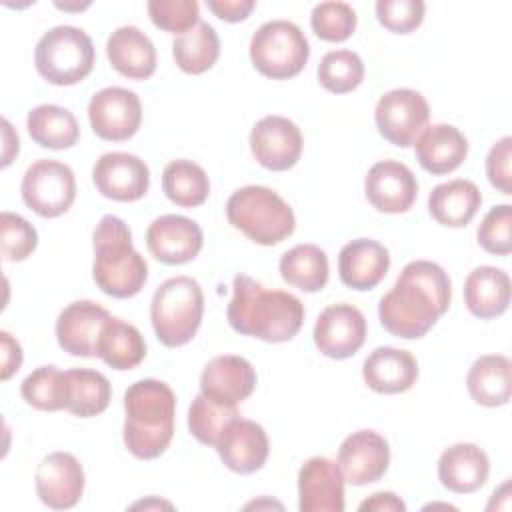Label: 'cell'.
<instances>
[{
  "label": "cell",
  "mask_w": 512,
  "mask_h": 512,
  "mask_svg": "<svg viewBox=\"0 0 512 512\" xmlns=\"http://www.w3.org/2000/svg\"><path fill=\"white\" fill-rule=\"evenodd\" d=\"M452 298L450 278L430 260L408 262L390 292L380 298L382 326L398 338H422L448 310Z\"/></svg>",
  "instance_id": "1"
},
{
  "label": "cell",
  "mask_w": 512,
  "mask_h": 512,
  "mask_svg": "<svg viewBox=\"0 0 512 512\" xmlns=\"http://www.w3.org/2000/svg\"><path fill=\"white\" fill-rule=\"evenodd\" d=\"M234 296L226 318L232 330L264 342L292 340L304 322V304L290 292L266 290L246 274H238L232 284Z\"/></svg>",
  "instance_id": "2"
},
{
  "label": "cell",
  "mask_w": 512,
  "mask_h": 512,
  "mask_svg": "<svg viewBox=\"0 0 512 512\" xmlns=\"http://www.w3.org/2000/svg\"><path fill=\"white\" fill-rule=\"evenodd\" d=\"M124 444L140 460H154L170 446L174 436L176 396L172 388L154 378L134 382L124 394Z\"/></svg>",
  "instance_id": "3"
},
{
  "label": "cell",
  "mask_w": 512,
  "mask_h": 512,
  "mask_svg": "<svg viewBox=\"0 0 512 512\" xmlns=\"http://www.w3.org/2000/svg\"><path fill=\"white\" fill-rule=\"evenodd\" d=\"M92 276L98 288L112 298L136 296L148 280V264L134 250L128 224L106 214L94 230Z\"/></svg>",
  "instance_id": "4"
},
{
  "label": "cell",
  "mask_w": 512,
  "mask_h": 512,
  "mask_svg": "<svg viewBox=\"0 0 512 512\" xmlns=\"http://www.w3.org/2000/svg\"><path fill=\"white\" fill-rule=\"evenodd\" d=\"M226 218L246 238L262 246L280 244L296 228L290 204L266 186H244L232 192L226 202Z\"/></svg>",
  "instance_id": "5"
},
{
  "label": "cell",
  "mask_w": 512,
  "mask_h": 512,
  "mask_svg": "<svg viewBox=\"0 0 512 512\" xmlns=\"http://www.w3.org/2000/svg\"><path fill=\"white\" fill-rule=\"evenodd\" d=\"M202 314L204 294L200 284L190 276H174L164 280L152 296V328L156 338L168 348L188 344L200 328Z\"/></svg>",
  "instance_id": "6"
},
{
  "label": "cell",
  "mask_w": 512,
  "mask_h": 512,
  "mask_svg": "<svg viewBox=\"0 0 512 512\" xmlns=\"http://www.w3.org/2000/svg\"><path fill=\"white\" fill-rule=\"evenodd\" d=\"M34 64L38 74L54 86L78 84L94 66L92 38L76 26H54L38 40Z\"/></svg>",
  "instance_id": "7"
},
{
  "label": "cell",
  "mask_w": 512,
  "mask_h": 512,
  "mask_svg": "<svg viewBox=\"0 0 512 512\" xmlns=\"http://www.w3.org/2000/svg\"><path fill=\"white\" fill-rule=\"evenodd\" d=\"M310 56V46L294 22H264L250 40V60L254 68L272 80H288L298 76Z\"/></svg>",
  "instance_id": "8"
},
{
  "label": "cell",
  "mask_w": 512,
  "mask_h": 512,
  "mask_svg": "<svg viewBox=\"0 0 512 512\" xmlns=\"http://www.w3.org/2000/svg\"><path fill=\"white\" fill-rule=\"evenodd\" d=\"M24 204L42 218H58L76 198V178L68 164L42 158L28 166L20 184Z\"/></svg>",
  "instance_id": "9"
},
{
  "label": "cell",
  "mask_w": 512,
  "mask_h": 512,
  "mask_svg": "<svg viewBox=\"0 0 512 512\" xmlns=\"http://www.w3.org/2000/svg\"><path fill=\"white\" fill-rule=\"evenodd\" d=\"M430 118L426 98L412 88H396L380 96L374 120L378 132L394 146L408 148L416 142Z\"/></svg>",
  "instance_id": "10"
},
{
  "label": "cell",
  "mask_w": 512,
  "mask_h": 512,
  "mask_svg": "<svg viewBox=\"0 0 512 512\" xmlns=\"http://www.w3.org/2000/svg\"><path fill=\"white\" fill-rule=\"evenodd\" d=\"M88 120L98 138L108 142H124L140 128V98L128 88H102L88 102Z\"/></svg>",
  "instance_id": "11"
},
{
  "label": "cell",
  "mask_w": 512,
  "mask_h": 512,
  "mask_svg": "<svg viewBox=\"0 0 512 512\" xmlns=\"http://www.w3.org/2000/svg\"><path fill=\"white\" fill-rule=\"evenodd\" d=\"M366 340L364 314L346 302L332 304L320 312L314 324L316 348L334 360L354 356Z\"/></svg>",
  "instance_id": "12"
},
{
  "label": "cell",
  "mask_w": 512,
  "mask_h": 512,
  "mask_svg": "<svg viewBox=\"0 0 512 512\" xmlns=\"http://www.w3.org/2000/svg\"><path fill=\"white\" fill-rule=\"evenodd\" d=\"M302 132L284 116H264L250 132V150L260 166L272 172L292 168L302 156Z\"/></svg>",
  "instance_id": "13"
},
{
  "label": "cell",
  "mask_w": 512,
  "mask_h": 512,
  "mask_svg": "<svg viewBox=\"0 0 512 512\" xmlns=\"http://www.w3.org/2000/svg\"><path fill=\"white\" fill-rule=\"evenodd\" d=\"M92 180L102 196L116 202H134L148 192L150 170L134 154L106 152L96 160Z\"/></svg>",
  "instance_id": "14"
},
{
  "label": "cell",
  "mask_w": 512,
  "mask_h": 512,
  "mask_svg": "<svg viewBox=\"0 0 512 512\" xmlns=\"http://www.w3.org/2000/svg\"><path fill=\"white\" fill-rule=\"evenodd\" d=\"M390 464V446L374 430H358L338 448V466L352 486H366L384 476Z\"/></svg>",
  "instance_id": "15"
},
{
  "label": "cell",
  "mask_w": 512,
  "mask_h": 512,
  "mask_svg": "<svg viewBox=\"0 0 512 512\" xmlns=\"http://www.w3.org/2000/svg\"><path fill=\"white\" fill-rule=\"evenodd\" d=\"M214 448L228 470L252 474L266 464L270 442L258 422L238 416L228 422Z\"/></svg>",
  "instance_id": "16"
},
{
  "label": "cell",
  "mask_w": 512,
  "mask_h": 512,
  "mask_svg": "<svg viewBox=\"0 0 512 512\" xmlns=\"http://www.w3.org/2000/svg\"><path fill=\"white\" fill-rule=\"evenodd\" d=\"M36 494L48 508L68 510L84 492V470L70 452H52L38 464Z\"/></svg>",
  "instance_id": "17"
},
{
  "label": "cell",
  "mask_w": 512,
  "mask_h": 512,
  "mask_svg": "<svg viewBox=\"0 0 512 512\" xmlns=\"http://www.w3.org/2000/svg\"><path fill=\"white\" fill-rule=\"evenodd\" d=\"M344 474L336 462L324 456L306 460L298 472L300 512H342Z\"/></svg>",
  "instance_id": "18"
},
{
  "label": "cell",
  "mask_w": 512,
  "mask_h": 512,
  "mask_svg": "<svg viewBox=\"0 0 512 512\" xmlns=\"http://www.w3.org/2000/svg\"><path fill=\"white\" fill-rule=\"evenodd\" d=\"M364 192L378 212L400 214L412 208L418 196V182L406 164L382 160L368 170Z\"/></svg>",
  "instance_id": "19"
},
{
  "label": "cell",
  "mask_w": 512,
  "mask_h": 512,
  "mask_svg": "<svg viewBox=\"0 0 512 512\" xmlns=\"http://www.w3.org/2000/svg\"><path fill=\"white\" fill-rule=\"evenodd\" d=\"M200 226L180 214H164L152 220L146 230V246L150 254L164 264H184L202 250Z\"/></svg>",
  "instance_id": "20"
},
{
  "label": "cell",
  "mask_w": 512,
  "mask_h": 512,
  "mask_svg": "<svg viewBox=\"0 0 512 512\" xmlns=\"http://www.w3.org/2000/svg\"><path fill=\"white\" fill-rule=\"evenodd\" d=\"M108 310L92 300H76L68 304L56 320V340L60 348L72 356H96V344Z\"/></svg>",
  "instance_id": "21"
},
{
  "label": "cell",
  "mask_w": 512,
  "mask_h": 512,
  "mask_svg": "<svg viewBox=\"0 0 512 512\" xmlns=\"http://www.w3.org/2000/svg\"><path fill=\"white\" fill-rule=\"evenodd\" d=\"M256 388V370L236 354L212 358L200 374V392L224 406H236Z\"/></svg>",
  "instance_id": "22"
},
{
  "label": "cell",
  "mask_w": 512,
  "mask_h": 512,
  "mask_svg": "<svg viewBox=\"0 0 512 512\" xmlns=\"http://www.w3.org/2000/svg\"><path fill=\"white\" fill-rule=\"evenodd\" d=\"M390 268L388 250L372 238H356L342 246L338 254V274L352 290H372Z\"/></svg>",
  "instance_id": "23"
},
{
  "label": "cell",
  "mask_w": 512,
  "mask_h": 512,
  "mask_svg": "<svg viewBox=\"0 0 512 512\" xmlns=\"http://www.w3.org/2000/svg\"><path fill=\"white\" fill-rule=\"evenodd\" d=\"M362 376L368 388L378 394H400L416 384L418 362L408 350L380 346L364 360Z\"/></svg>",
  "instance_id": "24"
},
{
  "label": "cell",
  "mask_w": 512,
  "mask_h": 512,
  "mask_svg": "<svg viewBox=\"0 0 512 512\" xmlns=\"http://www.w3.org/2000/svg\"><path fill=\"white\" fill-rule=\"evenodd\" d=\"M490 462L486 452L470 442L448 446L438 460V478L444 488L456 494H470L488 480Z\"/></svg>",
  "instance_id": "25"
},
{
  "label": "cell",
  "mask_w": 512,
  "mask_h": 512,
  "mask_svg": "<svg viewBox=\"0 0 512 512\" xmlns=\"http://www.w3.org/2000/svg\"><path fill=\"white\" fill-rule=\"evenodd\" d=\"M414 146L418 164L434 176L454 172L468 154V140L452 124L426 126Z\"/></svg>",
  "instance_id": "26"
},
{
  "label": "cell",
  "mask_w": 512,
  "mask_h": 512,
  "mask_svg": "<svg viewBox=\"0 0 512 512\" xmlns=\"http://www.w3.org/2000/svg\"><path fill=\"white\" fill-rule=\"evenodd\" d=\"M106 56L112 68L130 80H146L156 72V48L136 26L116 28L106 40Z\"/></svg>",
  "instance_id": "27"
},
{
  "label": "cell",
  "mask_w": 512,
  "mask_h": 512,
  "mask_svg": "<svg viewBox=\"0 0 512 512\" xmlns=\"http://www.w3.org/2000/svg\"><path fill=\"white\" fill-rule=\"evenodd\" d=\"M464 302L472 316L490 320L506 312L510 304V278L496 266L474 268L464 282Z\"/></svg>",
  "instance_id": "28"
},
{
  "label": "cell",
  "mask_w": 512,
  "mask_h": 512,
  "mask_svg": "<svg viewBox=\"0 0 512 512\" xmlns=\"http://www.w3.org/2000/svg\"><path fill=\"white\" fill-rule=\"evenodd\" d=\"M482 194L472 180L456 178L432 188L428 196V212L432 218L450 228L466 226L478 212Z\"/></svg>",
  "instance_id": "29"
},
{
  "label": "cell",
  "mask_w": 512,
  "mask_h": 512,
  "mask_svg": "<svg viewBox=\"0 0 512 512\" xmlns=\"http://www.w3.org/2000/svg\"><path fill=\"white\" fill-rule=\"evenodd\" d=\"M512 364L508 356L486 354L474 360L466 376V388L480 406H504L512 394Z\"/></svg>",
  "instance_id": "30"
},
{
  "label": "cell",
  "mask_w": 512,
  "mask_h": 512,
  "mask_svg": "<svg viewBox=\"0 0 512 512\" xmlns=\"http://www.w3.org/2000/svg\"><path fill=\"white\" fill-rule=\"evenodd\" d=\"M96 356L114 370L136 368L146 356L144 336L134 324L110 316L100 330Z\"/></svg>",
  "instance_id": "31"
},
{
  "label": "cell",
  "mask_w": 512,
  "mask_h": 512,
  "mask_svg": "<svg viewBox=\"0 0 512 512\" xmlns=\"http://www.w3.org/2000/svg\"><path fill=\"white\" fill-rule=\"evenodd\" d=\"M26 128L30 138L50 150L72 148L80 138V126L74 114L56 104H40L28 112Z\"/></svg>",
  "instance_id": "32"
},
{
  "label": "cell",
  "mask_w": 512,
  "mask_h": 512,
  "mask_svg": "<svg viewBox=\"0 0 512 512\" xmlns=\"http://www.w3.org/2000/svg\"><path fill=\"white\" fill-rule=\"evenodd\" d=\"M68 396L66 410L78 418H92L102 414L112 398V388L108 378L90 368L66 370Z\"/></svg>",
  "instance_id": "33"
},
{
  "label": "cell",
  "mask_w": 512,
  "mask_h": 512,
  "mask_svg": "<svg viewBox=\"0 0 512 512\" xmlns=\"http://www.w3.org/2000/svg\"><path fill=\"white\" fill-rule=\"evenodd\" d=\"M280 274L302 292H318L328 282V256L316 244H298L282 254Z\"/></svg>",
  "instance_id": "34"
},
{
  "label": "cell",
  "mask_w": 512,
  "mask_h": 512,
  "mask_svg": "<svg viewBox=\"0 0 512 512\" xmlns=\"http://www.w3.org/2000/svg\"><path fill=\"white\" fill-rule=\"evenodd\" d=\"M172 56L182 72L204 74L220 56V38L210 24L198 22V26L186 34L176 36L172 42Z\"/></svg>",
  "instance_id": "35"
},
{
  "label": "cell",
  "mask_w": 512,
  "mask_h": 512,
  "mask_svg": "<svg viewBox=\"0 0 512 512\" xmlns=\"http://www.w3.org/2000/svg\"><path fill=\"white\" fill-rule=\"evenodd\" d=\"M162 190L170 202L182 208H194L206 202L210 182L202 166L192 160H172L162 172Z\"/></svg>",
  "instance_id": "36"
},
{
  "label": "cell",
  "mask_w": 512,
  "mask_h": 512,
  "mask_svg": "<svg viewBox=\"0 0 512 512\" xmlns=\"http://www.w3.org/2000/svg\"><path fill=\"white\" fill-rule=\"evenodd\" d=\"M20 394L36 410H44V412L66 410V396H68L66 372L58 370L56 366H40L24 378L20 386Z\"/></svg>",
  "instance_id": "37"
},
{
  "label": "cell",
  "mask_w": 512,
  "mask_h": 512,
  "mask_svg": "<svg viewBox=\"0 0 512 512\" xmlns=\"http://www.w3.org/2000/svg\"><path fill=\"white\" fill-rule=\"evenodd\" d=\"M238 416L236 406H224L200 392L188 408V428L198 442L214 446L228 422Z\"/></svg>",
  "instance_id": "38"
},
{
  "label": "cell",
  "mask_w": 512,
  "mask_h": 512,
  "mask_svg": "<svg viewBox=\"0 0 512 512\" xmlns=\"http://www.w3.org/2000/svg\"><path fill=\"white\" fill-rule=\"evenodd\" d=\"M364 80L362 58L352 50H332L318 64V82L332 94H346Z\"/></svg>",
  "instance_id": "39"
},
{
  "label": "cell",
  "mask_w": 512,
  "mask_h": 512,
  "mask_svg": "<svg viewBox=\"0 0 512 512\" xmlns=\"http://www.w3.org/2000/svg\"><path fill=\"white\" fill-rule=\"evenodd\" d=\"M356 12L346 2H320L312 8L310 26L324 42H344L356 30Z\"/></svg>",
  "instance_id": "40"
},
{
  "label": "cell",
  "mask_w": 512,
  "mask_h": 512,
  "mask_svg": "<svg viewBox=\"0 0 512 512\" xmlns=\"http://www.w3.org/2000/svg\"><path fill=\"white\" fill-rule=\"evenodd\" d=\"M0 244L2 256L8 262H20L28 258L38 246L36 228L20 214H0Z\"/></svg>",
  "instance_id": "41"
},
{
  "label": "cell",
  "mask_w": 512,
  "mask_h": 512,
  "mask_svg": "<svg viewBox=\"0 0 512 512\" xmlns=\"http://www.w3.org/2000/svg\"><path fill=\"white\" fill-rule=\"evenodd\" d=\"M148 16L160 30L182 36L198 26L200 8L194 0H150Z\"/></svg>",
  "instance_id": "42"
},
{
  "label": "cell",
  "mask_w": 512,
  "mask_h": 512,
  "mask_svg": "<svg viewBox=\"0 0 512 512\" xmlns=\"http://www.w3.org/2000/svg\"><path fill=\"white\" fill-rule=\"evenodd\" d=\"M478 244L496 256L512 252V206L498 204L486 212L478 226Z\"/></svg>",
  "instance_id": "43"
},
{
  "label": "cell",
  "mask_w": 512,
  "mask_h": 512,
  "mask_svg": "<svg viewBox=\"0 0 512 512\" xmlns=\"http://www.w3.org/2000/svg\"><path fill=\"white\" fill-rule=\"evenodd\" d=\"M424 2L422 0H378L376 18L378 22L396 34H410L424 20Z\"/></svg>",
  "instance_id": "44"
},
{
  "label": "cell",
  "mask_w": 512,
  "mask_h": 512,
  "mask_svg": "<svg viewBox=\"0 0 512 512\" xmlns=\"http://www.w3.org/2000/svg\"><path fill=\"white\" fill-rule=\"evenodd\" d=\"M510 158H512V138L502 136L486 156V176L490 184L500 190L502 194H512V172H510Z\"/></svg>",
  "instance_id": "45"
},
{
  "label": "cell",
  "mask_w": 512,
  "mask_h": 512,
  "mask_svg": "<svg viewBox=\"0 0 512 512\" xmlns=\"http://www.w3.org/2000/svg\"><path fill=\"white\" fill-rule=\"evenodd\" d=\"M206 6L224 22H240L246 20L254 10V0H206Z\"/></svg>",
  "instance_id": "46"
},
{
  "label": "cell",
  "mask_w": 512,
  "mask_h": 512,
  "mask_svg": "<svg viewBox=\"0 0 512 512\" xmlns=\"http://www.w3.org/2000/svg\"><path fill=\"white\" fill-rule=\"evenodd\" d=\"M2 340V380H8L22 366V348L6 330L0 332Z\"/></svg>",
  "instance_id": "47"
},
{
  "label": "cell",
  "mask_w": 512,
  "mask_h": 512,
  "mask_svg": "<svg viewBox=\"0 0 512 512\" xmlns=\"http://www.w3.org/2000/svg\"><path fill=\"white\" fill-rule=\"evenodd\" d=\"M358 510H376V512H404L406 504L394 492H376L364 502H360Z\"/></svg>",
  "instance_id": "48"
},
{
  "label": "cell",
  "mask_w": 512,
  "mask_h": 512,
  "mask_svg": "<svg viewBox=\"0 0 512 512\" xmlns=\"http://www.w3.org/2000/svg\"><path fill=\"white\" fill-rule=\"evenodd\" d=\"M4 124V156H2V166H8L12 162V156L18 154V134H14L12 126L8 120H2Z\"/></svg>",
  "instance_id": "49"
},
{
  "label": "cell",
  "mask_w": 512,
  "mask_h": 512,
  "mask_svg": "<svg viewBox=\"0 0 512 512\" xmlns=\"http://www.w3.org/2000/svg\"><path fill=\"white\" fill-rule=\"evenodd\" d=\"M150 506H168V508H172V504H168V502H158V500H150V502H136V504H132V508H150Z\"/></svg>",
  "instance_id": "50"
},
{
  "label": "cell",
  "mask_w": 512,
  "mask_h": 512,
  "mask_svg": "<svg viewBox=\"0 0 512 512\" xmlns=\"http://www.w3.org/2000/svg\"><path fill=\"white\" fill-rule=\"evenodd\" d=\"M90 6V2H86V4H62V2H56V8H60V10H84V8H88Z\"/></svg>",
  "instance_id": "51"
}]
</instances>
